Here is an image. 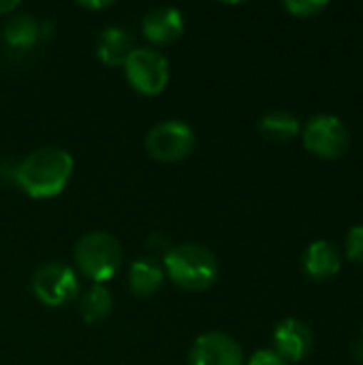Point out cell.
<instances>
[{"label": "cell", "instance_id": "obj_21", "mask_svg": "<svg viewBox=\"0 0 363 365\" xmlns=\"http://www.w3.org/2000/svg\"><path fill=\"white\" fill-rule=\"evenodd\" d=\"M113 2H79V6H83V9H109Z\"/></svg>", "mask_w": 363, "mask_h": 365}, {"label": "cell", "instance_id": "obj_12", "mask_svg": "<svg viewBox=\"0 0 363 365\" xmlns=\"http://www.w3.org/2000/svg\"><path fill=\"white\" fill-rule=\"evenodd\" d=\"M304 269L310 278L315 280H327L332 276H336L340 272V252L336 248V244L327 242V240H317L312 242L304 257H302Z\"/></svg>", "mask_w": 363, "mask_h": 365}, {"label": "cell", "instance_id": "obj_4", "mask_svg": "<svg viewBox=\"0 0 363 365\" xmlns=\"http://www.w3.org/2000/svg\"><path fill=\"white\" fill-rule=\"evenodd\" d=\"M30 289L34 297L47 308H62L75 302L81 293L77 272L60 261L36 267L30 280Z\"/></svg>", "mask_w": 363, "mask_h": 365}, {"label": "cell", "instance_id": "obj_17", "mask_svg": "<svg viewBox=\"0 0 363 365\" xmlns=\"http://www.w3.org/2000/svg\"><path fill=\"white\" fill-rule=\"evenodd\" d=\"M291 15L308 19V17H317L327 9V0H285L282 4Z\"/></svg>", "mask_w": 363, "mask_h": 365}, {"label": "cell", "instance_id": "obj_22", "mask_svg": "<svg viewBox=\"0 0 363 365\" xmlns=\"http://www.w3.org/2000/svg\"><path fill=\"white\" fill-rule=\"evenodd\" d=\"M353 355H355V359L363 361V338H359V340L353 344Z\"/></svg>", "mask_w": 363, "mask_h": 365}, {"label": "cell", "instance_id": "obj_9", "mask_svg": "<svg viewBox=\"0 0 363 365\" xmlns=\"http://www.w3.org/2000/svg\"><path fill=\"white\" fill-rule=\"evenodd\" d=\"M315 346V336L310 327L300 319H285L274 329V351L287 361L295 364L310 355Z\"/></svg>", "mask_w": 363, "mask_h": 365}, {"label": "cell", "instance_id": "obj_7", "mask_svg": "<svg viewBox=\"0 0 363 365\" xmlns=\"http://www.w3.org/2000/svg\"><path fill=\"white\" fill-rule=\"evenodd\" d=\"M302 141L308 152L321 158H340L349 148V128L338 115L317 113L302 126Z\"/></svg>", "mask_w": 363, "mask_h": 365}, {"label": "cell", "instance_id": "obj_13", "mask_svg": "<svg viewBox=\"0 0 363 365\" xmlns=\"http://www.w3.org/2000/svg\"><path fill=\"white\" fill-rule=\"evenodd\" d=\"M2 32H4V41H6L11 47L26 49V47H32V45L41 38V34H43V24H41L32 13L17 9L15 13H11V15L4 19Z\"/></svg>", "mask_w": 363, "mask_h": 365}, {"label": "cell", "instance_id": "obj_16", "mask_svg": "<svg viewBox=\"0 0 363 365\" xmlns=\"http://www.w3.org/2000/svg\"><path fill=\"white\" fill-rule=\"evenodd\" d=\"M77 299H79V317L90 325L105 321L113 310V297L105 284L88 287L86 291L79 293Z\"/></svg>", "mask_w": 363, "mask_h": 365}, {"label": "cell", "instance_id": "obj_10", "mask_svg": "<svg viewBox=\"0 0 363 365\" xmlns=\"http://www.w3.org/2000/svg\"><path fill=\"white\" fill-rule=\"evenodd\" d=\"M141 32H143V36L154 47L173 45L184 34V17H182V11L175 9V6H169V4L150 9L143 15Z\"/></svg>", "mask_w": 363, "mask_h": 365}, {"label": "cell", "instance_id": "obj_8", "mask_svg": "<svg viewBox=\"0 0 363 365\" xmlns=\"http://www.w3.org/2000/svg\"><path fill=\"white\" fill-rule=\"evenodd\" d=\"M190 365H244V351L237 340L225 331L201 334L188 355Z\"/></svg>", "mask_w": 363, "mask_h": 365}, {"label": "cell", "instance_id": "obj_19", "mask_svg": "<svg viewBox=\"0 0 363 365\" xmlns=\"http://www.w3.org/2000/svg\"><path fill=\"white\" fill-rule=\"evenodd\" d=\"M244 365H289L274 349H261L257 351Z\"/></svg>", "mask_w": 363, "mask_h": 365}, {"label": "cell", "instance_id": "obj_20", "mask_svg": "<svg viewBox=\"0 0 363 365\" xmlns=\"http://www.w3.org/2000/svg\"><path fill=\"white\" fill-rule=\"evenodd\" d=\"M17 9H21L17 0H0V15H2V17H9V15L15 13Z\"/></svg>", "mask_w": 363, "mask_h": 365}, {"label": "cell", "instance_id": "obj_6", "mask_svg": "<svg viewBox=\"0 0 363 365\" xmlns=\"http://www.w3.org/2000/svg\"><path fill=\"white\" fill-rule=\"evenodd\" d=\"M195 150V130L180 120L154 124L145 135V152L158 163H180Z\"/></svg>", "mask_w": 363, "mask_h": 365}, {"label": "cell", "instance_id": "obj_1", "mask_svg": "<svg viewBox=\"0 0 363 365\" xmlns=\"http://www.w3.org/2000/svg\"><path fill=\"white\" fill-rule=\"evenodd\" d=\"M73 156L56 145L32 150L13 171L15 184L32 199H53L73 178Z\"/></svg>", "mask_w": 363, "mask_h": 365}, {"label": "cell", "instance_id": "obj_18", "mask_svg": "<svg viewBox=\"0 0 363 365\" xmlns=\"http://www.w3.org/2000/svg\"><path fill=\"white\" fill-rule=\"evenodd\" d=\"M344 250L351 261L363 263V225L349 229L347 240H344Z\"/></svg>", "mask_w": 363, "mask_h": 365}, {"label": "cell", "instance_id": "obj_11", "mask_svg": "<svg viewBox=\"0 0 363 365\" xmlns=\"http://www.w3.org/2000/svg\"><path fill=\"white\" fill-rule=\"evenodd\" d=\"M135 49L137 43L133 32L122 26H107L96 41V56L105 66H124Z\"/></svg>", "mask_w": 363, "mask_h": 365}, {"label": "cell", "instance_id": "obj_3", "mask_svg": "<svg viewBox=\"0 0 363 365\" xmlns=\"http://www.w3.org/2000/svg\"><path fill=\"white\" fill-rule=\"evenodd\" d=\"M73 259L77 272L92 280V284H105L120 272L124 252L111 233L90 231L77 242Z\"/></svg>", "mask_w": 363, "mask_h": 365}, {"label": "cell", "instance_id": "obj_23", "mask_svg": "<svg viewBox=\"0 0 363 365\" xmlns=\"http://www.w3.org/2000/svg\"><path fill=\"white\" fill-rule=\"evenodd\" d=\"M362 338H363V329H362Z\"/></svg>", "mask_w": 363, "mask_h": 365}, {"label": "cell", "instance_id": "obj_14", "mask_svg": "<svg viewBox=\"0 0 363 365\" xmlns=\"http://www.w3.org/2000/svg\"><path fill=\"white\" fill-rule=\"evenodd\" d=\"M165 282L163 265L152 259H139L128 269V289L135 297L148 299L160 291Z\"/></svg>", "mask_w": 363, "mask_h": 365}, {"label": "cell", "instance_id": "obj_15", "mask_svg": "<svg viewBox=\"0 0 363 365\" xmlns=\"http://www.w3.org/2000/svg\"><path fill=\"white\" fill-rule=\"evenodd\" d=\"M259 130L265 139L274 141V143H289L295 137H300L302 133V122L297 120L295 113L285 111V109H274L267 111L261 122H259Z\"/></svg>", "mask_w": 363, "mask_h": 365}, {"label": "cell", "instance_id": "obj_2", "mask_svg": "<svg viewBox=\"0 0 363 365\" xmlns=\"http://www.w3.org/2000/svg\"><path fill=\"white\" fill-rule=\"evenodd\" d=\"M163 272L178 289L203 293L218 280V261L201 244H178L163 257Z\"/></svg>", "mask_w": 363, "mask_h": 365}, {"label": "cell", "instance_id": "obj_5", "mask_svg": "<svg viewBox=\"0 0 363 365\" xmlns=\"http://www.w3.org/2000/svg\"><path fill=\"white\" fill-rule=\"evenodd\" d=\"M122 68L128 86L143 96H156L169 83V62L154 47H137Z\"/></svg>", "mask_w": 363, "mask_h": 365}]
</instances>
